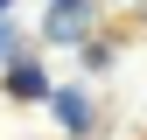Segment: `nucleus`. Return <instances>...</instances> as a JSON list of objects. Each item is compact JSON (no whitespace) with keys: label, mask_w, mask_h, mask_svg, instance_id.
<instances>
[{"label":"nucleus","mask_w":147,"mask_h":140,"mask_svg":"<svg viewBox=\"0 0 147 140\" xmlns=\"http://www.w3.org/2000/svg\"><path fill=\"white\" fill-rule=\"evenodd\" d=\"M7 91L21 98V105H28V98H49V77H42V63H35V56H21V63L7 70Z\"/></svg>","instance_id":"f257e3e1"},{"label":"nucleus","mask_w":147,"mask_h":140,"mask_svg":"<svg viewBox=\"0 0 147 140\" xmlns=\"http://www.w3.org/2000/svg\"><path fill=\"white\" fill-rule=\"evenodd\" d=\"M84 0H56V14H49V35H56V42H84Z\"/></svg>","instance_id":"f03ea898"},{"label":"nucleus","mask_w":147,"mask_h":140,"mask_svg":"<svg viewBox=\"0 0 147 140\" xmlns=\"http://www.w3.org/2000/svg\"><path fill=\"white\" fill-rule=\"evenodd\" d=\"M7 49H14V21L0 14V56H7Z\"/></svg>","instance_id":"20e7f679"},{"label":"nucleus","mask_w":147,"mask_h":140,"mask_svg":"<svg viewBox=\"0 0 147 140\" xmlns=\"http://www.w3.org/2000/svg\"><path fill=\"white\" fill-rule=\"evenodd\" d=\"M0 7H7V0H0Z\"/></svg>","instance_id":"39448f33"},{"label":"nucleus","mask_w":147,"mask_h":140,"mask_svg":"<svg viewBox=\"0 0 147 140\" xmlns=\"http://www.w3.org/2000/svg\"><path fill=\"white\" fill-rule=\"evenodd\" d=\"M49 105H56V119H63L70 133H84V126H91V105H84V91H56V84H49Z\"/></svg>","instance_id":"7ed1b4c3"}]
</instances>
